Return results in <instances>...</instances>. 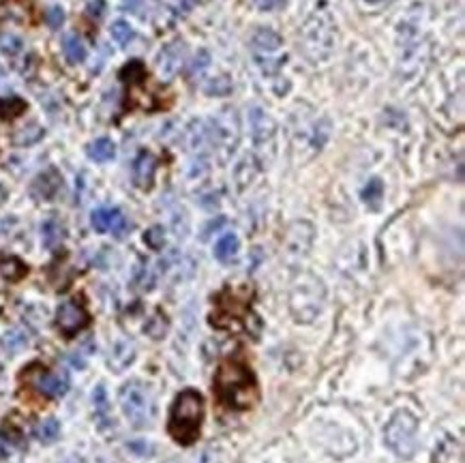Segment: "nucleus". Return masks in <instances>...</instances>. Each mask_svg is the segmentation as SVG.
Here are the masks:
<instances>
[{"instance_id":"c756f323","label":"nucleus","mask_w":465,"mask_h":463,"mask_svg":"<svg viewBox=\"0 0 465 463\" xmlns=\"http://www.w3.org/2000/svg\"><path fill=\"white\" fill-rule=\"evenodd\" d=\"M45 24L52 28V30H58L63 24H65V11L63 7H50L45 11Z\"/></svg>"},{"instance_id":"6ab92c4d","label":"nucleus","mask_w":465,"mask_h":463,"mask_svg":"<svg viewBox=\"0 0 465 463\" xmlns=\"http://www.w3.org/2000/svg\"><path fill=\"white\" fill-rule=\"evenodd\" d=\"M133 345L131 343H127V341H123V343H118L114 347V354L110 356V367L114 371H121V369H125L127 364H131V360H133Z\"/></svg>"},{"instance_id":"0eeeda50","label":"nucleus","mask_w":465,"mask_h":463,"mask_svg":"<svg viewBox=\"0 0 465 463\" xmlns=\"http://www.w3.org/2000/svg\"><path fill=\"white\" fill-rule=\"evenodd\" d=\"M56 324H58V328H61L63 335L71 337L75 333H80L82 328L88 324V313L77 300H67V302H63L61 307H58Z\"/></svg>"},{"instance_id":"ddd939ff","label":"nucleus","mask_w":465,"mask_h":463,"mask_svg":"<svg viewBox=\"0 0 465 463\" xmlns=\"http://www.w3.org/2000/svg\"><path fill=\"white\" fill-rule=\"evenodd\" d=\"M63 52H65V58H67L71 65L82 63L84 58H86V45H84V41L75 32L65 34V39H63Z\"/></svg>"},{"instance_id":"c85d7f7f","label":"nucleus","mask_w":465,"mask_h":463,"mask_svg":"<svg viewBox=\"0 0 465 463\" xmlns=\"http://www.w3.org/2000/svg\"><path fill=\"white\" fill-rule=\"evenodd\" d=\"M144 240L150 249H163L165 245V232L161 225H152L146 234H144Z\"/></svg>"},{"instance_id":"9b49d317","label":"nucleus","mask_w":465,"mask_h":463,"mask_svg":"<svg viewBox=\"0 0 465 463\" xmlns=\"http://www.w3.org/2000/svg\"><path fill=\"white\" fill-rule=\"evenodd\" d=\"M61 187H63L61 174L56 169H48L32 183V196L39 200H52L56 193L61 191Z\"/></svg>"},{"instance_id":"aec40b11","label":"nucleus","mask_w":465,"mask_h":463,"mask_svg":"<svg viewBox=\"0 0 465 463\" xmlns=\"http://www.w3.org/2000/svg\"><path fill=\"white\" fill-rule=\"evenodd\" d=\"M238 254V238L234 234H225L215 245V258L221 262H229Z\"/></svg>"},{"instance_id":"9d476101","label":"nucleus","mask_w":465,"mask_h":463,"mask_svg":"<svg viewBox=\"0 0 465 463\" xmlns=\"http://www.w3.org/2000/svg\"><path fill=\"white\" fill-rule=\"evenodd\" d=\"M154 169H157V159L148 150H142L138 159L133 161V183L140 189H150L154 181Z\"/></svg>"},{"instance_id":"72a5a7b5","label":"nucleus","mask_w":465,"mask_h":463,"mask_svg":"<svg viewBox=\"0 0 465 463\" xmlns=\"http://www.w3.org/2000/svg\"><path fill=\"white\" fill-rule=\"evenodd\" d=\"M13 444H17V440H11L7 433L0 431V459L11 455V451H13Z\"/></svg>"},{"instance_id":"7ed1b4c3","label":"nucleus","mask_w":465,"mask_h":463,"mask_svg":"<svg viewBox=\"0 0 465 463\" xmlns=\"http://www.w3.org/2000/svg\"><path fill=\"white\" fill-rule=\"evenodd\" d=\"M324 302V285L313 275H300L289 294V309L298 322H313Z\"/></svg>"},{"instance_id":"4be33fe9","label":"nucleus","mask_w":465,"mask_h":463,"mask_svg":"<svg viewBox=\"0 0 465 463\" xmlns=\"http://www.w3.org/2000/svg\"><path fill=\"white\" fill-rule=\"evenodd\" d=\"M26 343H28V335H26L24 331H19V328H13V331H9V333L3 337V345H5V350H7L9 354L22 352L24 347H26Z\"/></svg>"},{"instance_id":"a878e982","label":"nucleus","mask_w":465,"mask_h":463,"mask_svg":"<svg viewBox=\"0 0 465 463\" xmlns=\"http://www.w3.org/2000/svg\"><path fill=\"white\" fill-rule=\"evenodd\" d=\"M146 335L148 337H152V339H161V337H165V333H167V318L163 316V313H154L150 320H148V324H146Z\"/></svg>"},{"instance_id":"f8f14e48","label":"nucleus","mask_w":465,"mask_h":463,"mask_svg":"<svg viewBox=\"0 0 465 463\" xmlns=\"http://www.w3.org/2000/svg\"><path fill=\"white\" fill-rule=\"evenodd\" d=\"M249 121H251V129H254L256 142H266L270 135H273V131H275V125H273V121L268 119V114L258 110V107L251 110Z\"/></svg>"},{"instance_id":"f704fd0d","label":"nucleus","mask_w":465,"mask_h":463,"mask_svg":"<svg viewBox=\"0 0 465 463\" xmlns=\"http://www.w3.org/2000/svg\"><path fill=\"white\" fill-rule=\"evenodd\" d=\"M254 3L262 11H275V9H281L285 5V0H254Z\"/></svg>"},{"instance_id":"412c9836","label":"nucleus","mask_w":465,"mask_h":463,"mask_svg":"<svg viewBox=\"0 0 465 463\" xmlns=\"http://www.w3.org/2000/svg\"><path fill=\"white\" fill-rule=\"evenodd\" d=\"M58 433H61V424H58L56 418H45V420H41V422H39L37 427H34L37 440H39V442H43V444L54 442V440L58 438Z\"/></svg>"},{"instance_id":"a211bd4d","label":"nucleus","mask_w":465,"mask_h":463,"mask_svg":"<svg viewBox=\"0 0 465 463\" xmlns=\"http://www.w3.org/2000/svg\"><path fill=\"white\" fill-rule=\"evenodd\" d=\"M41 135H43L41 127H39L37 123H28V125H24L22 129H17L13 133V144L15 146H30V144L41 140Z\"/></svg>"},{"instance_id":"2f4dec72","label":"nucleus","mask_w":465,"mask_h":463,"mask_svg":"<svg viewBox=\"0 0 465 463\" xmlns=\"http://www.w3.org/2000/svg\"><path fill=\"white\" fill-rule=\"evenodd\" d=\"M210 65V54H208V50H200L198 52V56H196V61H193V65H191V75H200L206 67Z\"/></svg>"},{"instance_id":"f03ea898","label":"nucleus","mask_w":465,"mask_h":463,"mask_svg":"<svg viewBox=\"0 0 465 463\" xmlns=\"http://www.w3.org/2000/svg\"><path fill=\"white\" fill-rule=\"evenodd\" d=\"M204 420V399L198 391H183L172 405L167 431L183 446H189L200 438V427Z\"/></svg>"},{"instance_id":"e433bc0d","label":"nucleus","mask_w":465,"mask_h":463,"mask_svg":"<svg viewBox=\"0 0 465 463\" xmlns=\"http://www.w3.org/2000/svg\"><path fill=\"white\" fill-rule=\"evenodd\" d=\"M196 5H198V0H176V11L178 13H189Z\"/></svg>"},{"instance_id":"f257e3e1","label":"nucleus","mask_w":465,"mask_h":463,"mask_svg":"<svg viewBox=\"0 0 465 463\" xmlns=\"http://www.w3.org/2000/svg\"><path fill=\"white\" fill-rule=\"evenodd\" d=\"M215 393L231 410H249L258 403L260 391L256 375L240 360H225L215 375Z\"/></svg>"},{"instance_id":"393cba45","label":"nucleus","mask_w":465,"mask_h":463,"mask_svg":"<svg viewBox=\"0 0 465 463\" xmlns=\"http://www.w3.org/2000/svg\"><path fill=\"white\" fill-rule=\"evenodd\" d=\"M382 196H384V187L378 178L366 183V187L362 189V200L369 204L371 208H378L380 202H382Z\"/></svg>"},{"instance_id":"c9c22d12","label":"nucleus","mask_w":465,"mask_h":463,"mask_svg":"<svg viewBox=\"0 0 465 463\" xmlns=\"http://www.w3.org/2000/svg\"><path fill=\"white\" fill-rule=\"evenodd\" d=\"M121 3H123V9H125V11L140 13V9H142V5H144V0H121Z\"/></svg>"},{"instance_id":"4468645a","label":"nucleus","mask_w":465,"mask_h":463,"mask_svg":"<svg viewBox=\"0 0 465 463\" xmlns=\"http://www.w3.org/2000/svg\"><path fill=\"white\" fill-rule=\"evenodd\" d=\"M114 154H116V146L110 138H99L88 146V157L96 163H105L114 159Z\"/></svg>"},{"instance_id":"39448f33","label":"nucleus","mask_w":465,"mask_h":463,"mask_svg":"<svg viewBox=\"0 0 465 463\" xmlns=\"http://www.w3.org/2000/svg\"><path fill=\"white\" fill-rule=\"evenodd\" d=\"M386 446H389L397 457L410 459L418 449V420L410 412H397L384 431Z\"/></svg>"},{"instance_id":"bb28decb","label":"nucleus","mask_w":465,"mask_h":463,"mask_svg":"<svg viewBox=\"0 0 465 463\" xmlns=\"http://www.w3.org/2000/svg\"><path fill=\"white\" fill-rule=\"evenodd\" d=\"M26 110V103L17 96H11V99H0V119H13V116H19Z\"/></svg>"},{"instance_id":"2eb2a0df","label":"nucleus","mask_w":465,"mask_h":463,"mask_svg":"<svg viewBox=\"0 0 465 463\" xmlns=\"http://www.w3.org/2000/svg\"><path fill=\"white\" fill-rule=\"evenodd\" d=\"M254 48L258 52H275L281 48V37L270 28H260L254 34Z\"/></svg>"},{"instance_id":"473e14b6","label":"nucleus","mask_w":465,"mask_h":463,"mask_svg":"<svg viewBox=\"0 0 465 463\" xmlns=\"http://www.w3.org/2000/svg\"><path fill=\"white\" fill-rule=\"evenodd\" d=\"M86 13L94 19H99L105 13V0H90L88 7H86Z\"/></svg>"},{"instance_id":"b1692460","label":"nucleus","mask_w":465,"mask_h":463,"mask_svg":"<svg viewBox=\"0 0 465 463\" xmlns=\"http://www.w3.org/2000/svg\"><path fill=\"white\" fill-rule=\"evenodd\" d=\"M133 37H135V32H133V28L129 26V22H125V19H118V22H114L112 24V39L118 45H129L131 41H133Z\"/></svg>"},{"instance_id":"dca6fc26","label":"nucleus","mask_w":465,"mask_h":463,"mask_svg":"<svg viewBox=\"0 0 465 463\" xmlns=\"http://www.w3.org/2000/svg\"><path fill=\"white\" fill-rule=\"evenodd\" d=\"M41 234H43V245L48 249H56L65 238V227L58 219H48L41 227Z\"/></svg>"},{"instance_id":"f3484780","label":"nucleus","mask_w":465,"mask_h":463,"mask_svg":"<svg viewBox=\"0 0 465 463\" xmlns=\"http://www.w3.org/2000/svg\"><path fill=\"white\" fill-rule=\"evenodd\" d=\"M28 273V268L24 262H19L17 258H0V277L7 281H17Z\"/></svg>"},{"instance_id":"58836bf2","label":"nucleus","mask_w":465,"mask_h":463,"mask_svg":"<svg viewBox=\"0 0 465 463\" xmlns=\"http://www.w3.org/2000/svg\"><path fill=\"white\" fill-rule=\"evenodd\" d=\"M3 75H5V73H3V69H0V80H3Z\"/></svg>"},{"instance_id":"423d86ee","label":"nucleus","mask_w":465,"mask_h":463,"mask_svg":"<svg viewBox=\"0 0 465 463\" xmlns=\"http://www.w3.org/2000/svg\"><path fill=\"white\" fill-rule=\"evenodd\" d=\"M22 378L37 389L39 393H43L45 397H63L69 389V380L65 373L50 371L41 364H30L28 369L22 373Z\"/></svg>"},{"instance_id":"20e7f679","label":"nucleus","mask_w":465,"mask_h":463,"mask_svg":"<svg viewBox=\"0 0 465 463\" xmlns=\"http://www.w3.org/2000/svg\"><path fill=\"white\" fill-rule=\"evenodd\" d=\"M121 408L131 424H135V427H146L154 418L157 403H154L152 391L146 384L133 380V382H127L121 389Z\"/></svg>"},{"instance_id":"cd10ccee","label":"nucleus","mask_w":465,"mask_h":463,"mask_svg":"<svg viewBox=\"0 0 465 463\" xmlns=\"http://www.w3.org/2000/svg\"><path fill=\"white\" fill-rule=\"evenodd\" d=\"M144 75H146L144 65L138 63V61H133V63H129V65L121 71V80H125L127 84H138V82L144 80Z\"/></svg>"},{"instance_id":"6e6552de","label":"nucleus","mask_w":465,"mask_h":463,"mask_svg":"<svg viewBox=\"0 0 465 463\" xmlns=\"http://www.w3.org/2000/svg\"><path fill=\"white\" fill-rule=\"evenodd\" d=\"M90 221L96 232H110L114 236H123L129 229V223L118 208H96Z\"/></svg>"},{"instance_id":"1a4fd4ad","label":"nucleus","mask_w":465,"mask_h":463,"mask_svg":"<svg viewBox=\"0 0 465 463\" xmlns=\"http://www.w3.org/2000/svg\"><path fill=\"white\" fill-rule=\"evenodd\" d=\"M185 58H187V45L183 41H174L167 48H163V52L159 54V71L165 80H169V77H174L180 71V67L185 65Z\"/></svg>"},{"instance_id":"4c0bfd02","label":"nucleus","mask_w":465,"mask_h":463,"mask_svg":"<svg viewBox=\"0 0 465 463\" xmlns=\"http://www.w3.org/2000/svg\"><path fill=\"white\" fill-rule=\"evenodd\" d=\"M5 198H7V193H5V189H3V187H0V204L5 202Z\"/></svg>"},{"instance_id":"5701e85b","label":"nucleus","mask_w":465,"mask_h":463,"mask_svg":"<svg viewBox=\"0 0 465 463\" xmlns=\"http://www.w3.org/2000/svg\"><path fill=\"white\" fill-rule=\"evenodd\" d=\"M24 48V41L22 37L15 34V32H0V52L7 54V56H15L19 54Z\"/></svg>"},{"instance_id":"7c9ffc66","label":"nucleus","mask_w":465,"mask_h":463,"mask_svg":"<svg viewBox=\"0 0 465 463\" xmlns=\"http://www.w3.org/2000/svg\"><path fill=\"white\" fill-rule=\"evenodd\" d=\"M231 88L227 77H219V80H210V84H206V92L208 94H227Z\"/></svg>"}]
</instances>
